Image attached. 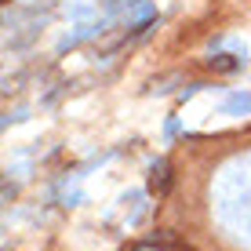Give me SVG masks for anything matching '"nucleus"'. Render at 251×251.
Instances as JSON below:
<instances>
[{
    "label": "nucleus",
    "instance_id": "1",
    "mask_svg": "<svg viewBox=\"0 0 251 251\" xmlns=\"http://www.w3.org/2000/svg\"><path fill=\"white\" fill-rule=\"evenodd\" d=\"M211 211L222 233L251 248V150L237 153L211 178Z\"/></svg>",
    "mask_w": 251,
    "mask_h": 251
}]
</instances>
